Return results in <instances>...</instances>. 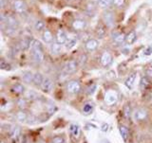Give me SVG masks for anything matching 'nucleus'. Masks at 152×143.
<instances>
[{"label":"nucleus","instance_id":"nucleus-1","mask_svg":"<svg viewBox=\"0 0 152 143\" xmlns=\"http://www.w3.org/2000/svg\"><path fill=\"white\" fill-rule=\"evenodd\" d=\"M31 49L32 60L34 61L36 64H41L45 59L44 50H43L42 44L37 40H32Z\"/></svg>","mask_w":152,"mask_h":143},{"label":"nucleus","instance_id":"nucleus-2","mask_svg":"<svg viewBox=\"0 0 152 143\" xmlns=\"http://www.w3.org/2000/svg\"><path fill=\"white\" fill-rule=\"evenodd\" d=\"M119 99L118 92L114 89H108L106 91L104 94V102H106L108 106H112L116 104Z\"/></svg>","mask_w":152,"mask_h":143},{"label":"nucleus","instance_id":"nucleus-3","mask_svg":"<svg viewBox=\"0 0 152 143\" xmlns=\"http://www.w3.org/2000/svg\"><path fill=\"white\" fill-rule=\"evenodd\" d=\"M81 89H82V86H81V83L79 81L71 80L66 84V92L69 94H72V95L78 94L81 91Z\"/></svg>","mask_w":152,"mask_h":143},{"label":"nucleus","instance_id":"nucleus-4","mask_svg":"<svg viewBox=\"0 0 152 143\" xmlns=\"http://www.w3.org/2000/svg\"><path fill=\"white\" fill-rule=\"evenodd\" d=\"M133 116V120H134L136 122H141V121H145L147 120L148 118V112L145 108H137L136 110H134L132 114Z\"/></svg>","mask_w":152,"mask_h":143},{"label":"nucleus","instance_id":"nucleus-5","mask_svg":"<svg viewBox=\"0 0 152 143\" xmlns=\"http://www.w3.org/2000/svg\"><path fill=\"white\" fill-rule=\"evenodd\" d=\"M102 20L104 25L107 28H112L115 24V19H114V13L110 11H104L102 14Z\"/></svg>","mask_w":152,"mask_h":143},{"label":"nucleus","instance_id":"nucleus-6","mask_svg":"<svg viewBox=\"0 0 152 143\" xmlns=\"http://www.w3.org/2000/svg\"><path fill=\"white\" fill-rule=\"evenodd\" d=\"M113 62V56L108 50H104L100 57V64L103 68H107Z\"/></svg>","mask_w":152,"mask_h":143},{"label":"nucleus","instance_id":"nucleus-7","mask_svg":"<svg viewBox=\"0 0 152 143\" xmlns=\"http://www.w3.org/2000/svg\"><path fill=\"white\" fill-rule=\"evenodd\" d=\"M71 27H72V28L75 31H83L87 28L88 23L86 22V20H84V19L78 18L73 20L72 24H71Z\"/></svg>","mask_w":152,"mask_h":143},{"label":"nucleus","instance_id":"nucleus-8","mask_svg":"<svg viewBox=\"0 0 152 143\" xmlns=\"http://www.w3.org/2000/svg\"><path fill=\"white\" fill-rule=\"evenodd\" d=\"M12 9L16 13H23L27 11V4L24 0H15L12 4Z\"/></svg>","mask_w":152,"mask_h":143},{"label":"nucleus","instance_id":"nucleus-9","mask_svg":"<svg viewBox=\"0 0 152 143\" xmlns=\"http://www.w3.org/2000/svg\"><path fill=\"white\" fill-rule=\"evenodd\" d=\"M78 65H79L78 61H76V60H69L68 63L66 64L64 70H65V72L66 74H72V73L75 72L76 70H77Z\"/></svg>","mask_w":152,"mask_h":143},{"label":"nucleus","instance_id":"nucleus-10","mask_svg":"<svg viewBox=\"0 0 152 143\" xmlns=\"http://www.w3.org/2000/svg\"><path fill=\"white\" fill-rule=\"evenodd\" d=\"M98 46H99V42L96 39H92V38H90V39H88L85 43V49L90 52L96 50L98 49Z\"/></svg>","mask_w":152,"mask_h":143},{"label":"nucleus","instance_id":"nucleus-11","mask_svg":"<svg viewBox=\"0 0 152 143\" xmlns=\"http://www.w3.org/2000/svg\"><path fill=\"white\" fill-rule=\"evenodd\" d=\"M41 89L43 92H46V93H49L50 92V90L53 87V82H52V80L49 77H46L43 81V83L41 85Z\"/></svg>","mask_w":152,"mask_h":143},{"label":"nucleus","instance_id":"nucleus-12","mask_svg":"<svg viewBox=\"0 0 152 143\" xmlns=\"http://www.w3.org/2000/svg\"><path fill=\"white\" fill-rule=\"evenodd\" d=\"M55 40L56 43L62 45V44H66V40H68V36H66V32L62 30V28H59L58 30L56 32V35H55Z\"/></svg>","mask_w":152,"mask_h":143},{"label":"nucleus","instance_id":"nucleus-13","mask_svg":"<svg viewBox=\"0 0 152 143\" xmlns=\"http://www.w3.org/2000/svg\"><path fill=\"white\" fill-rule=\"evenodd\" d=\"M21 133H22L21 128L17 125H14L11 128V129H10V137L13 140H16L20 137Z\"/></svg>","mask_w":152,"mask_h":143},{"label":"nucleus","instance_id":"nucleus-14","mask_svg":"<svg viewBox=\"0 0 152 143\" xmlns=\"http://www.w3.org/2000/svg\"><path fill=\"white\" fill-rule=\"evenodd\" d=\"M28 117H30V115L25 110H19L15 113V120L18 122L27 123Z\"/></svg>","mask_w":152,"mask_h":143},{"label":"nucleus","instance_id":"nucleus-15","mask_svg":"<svg viewBox=\"0 0 152 143\" xmlns=\"http://www.w3.org/2000/svg\"><path fill=\"white\" fill-rule=\"evenodd\" d=\"M12 92L16 95H22L26 93V88L22 83H14L12 86Z\"/></svg>","mask_w":152,"mask_h":143},{"label":"nucleus","instance_id":"nucleus-16","mask_svg":"<svg viewBox=\"0 0 152 143\" xmlns=\"http://www.w3.org/2000/svg\"><path fill=\"white\" fill-rule=\"evenodd\" d=\"M42 38H43V41L47 44H50L53 41V34H52V32L48 30V28H45L44 31H43V34H42Z\"/></svg>","mask_w":152,"mask_h":143},{"label":"nucleus","instance_id":"nucleus-17","mask_svg":"<svg viewBox=\"0 0 152 143\" xmlns=\"http://www.w3.org/2000/svg\"><path fill=\"white\" fill-rule=\"evenodd\" d=\"M6 25L9 28H17V27L19 26V22L18 20L13 16H9L6 18Z\"/></svg>","mask_w":152,"mask_h":143},{"label":"nucleus","instance_id":"nucleus-18","mask_svg":"<svg viewBox=\"0 0 152 143\" xmlns=\"http://www.w3.org/2000/svg\"><path fill=\"white\" fill-rule=\"evenodd\" d=\"M31 43H32V40L31 39V38H23V39L19 42L18 45L22 50H27L28 49H30L31 47Z\"/></svg>","mask_w":152,"mask_h":143},{"label":"nucleus","instance_id":"nucleus-19","mask_svg":"<svg viewBox=\"0 0 152 143\" xmlns=\"http://www.w3.org/2000/svg\"><path fill=\"white\" fill-rule=\"evenodd\" d=\"M33 77H34V74L31 71H24L22 74V79L23 82L26 83H32L33 82Z\"/></svg>","mask_w":152,"mask_h":143},{"label":"nucleus","instance_id":"nucleus-20","mask_svg":"<svg viewBox=\"0 0 152 143\" xmlns=\"http://www.w3.org/2000/svg\"><path fill=\"white\" fill-rule=\"evenodd\" d=\"M136 40H137V33L135 32V30L129 31L126 36V43L127 45H132L133 43H135Z\"/></svg>","mask_w":152,"mask_h":143},{"label":"nucleus","instance_id":"nucleus-21","mask_svg":"<svg viewBox=\"0 0 152 143\" xmlns=\"http://www.w3.org/2000/svg\"><path fill=\"white\" fill-rule=\"evenodd\" d=\"M28 101L25 97L18 98L15 102V104H16V106L19 108V110H24V109L28 106Z\"/></svg>","mask_w":152,"mask_h":143},{"label":"nucleus","instance_id":"nucleus-22","mask_svg":"<svg viewBox=\"0 0 152 143\" xmlns=\"http://www.w3.org/2000/svg\"><path fill=\"white\" fill-rule=\"evenodd\" d=\"M126 34L125 33H118L115 36L113 37V43L117 46L122 45L123 43L126 42Z\"/></svg>","mask_w":152,"mask_h":143},{"label":"nucleus","instance_id":"nucleus-23","mask_svg":"<svg viewBox=\"0 0 152 143\" xmlns=\"http://www.w3.org/2000/svg\"><path fill=\"white\" fill-rule=\"evenodd\" d=\"M44 79H45V78L43 77V75H42L41 73L37 72V73L34 74V77H33V82H32V83L34 84L35 86L39 87V86H41V85H42Z\"/></svg>","mask_w":152,"mask_h":143},{"label":"nucleus","instance_id":"nucleus-24","mask_svg":"<svg viewBox=\"0 0 152 143\" xmlns=\"http://www.w3.org/2000/svg\"><path fill=\"white\" fill-rule=\"evenodd\" d=\"M119 132H120V135L122 136V139H124V141H126L128 136H129V131H128L127 127L125 125H120V127H119Z\"/></svg>","mask_w":152,"mask_h":143},{"label":"nucleus","instance_id":"nucleus-25","mask_svg":"<svg viewBox=\"0 0 152 143\" xmlns=\"http://www.w3.org/2000/svg\"><path fill=\"white\" fill-rule=\"evenodd\" d=\"M135 80H136V73H132L128 76V78L126 80L125 82V84L126 86L128 88V89H131L133 87V85H134V83H135Z\"/></svg>","mask_w":152,"mask_h":143},{"label":"nucleus","instance_id":"nucleus-26","mask_svg":"<svg viewBox=\"0 0 152 143\" xmlns=\"http://www.w3.org/2000/svg\"><path fill=\"white\" fill-rule=\"evenodd\" d=\"M93 109H94V105L91 102L85 103L84 106H83V114L85 116H88V115H90V114H92Z\"/></svg>","mask_w":152,"mask_h":143},{"label":"nucleus","instance_id":"nucleus-27","mask_svg":"<svg viewBox=\"0 0 152 143\" xmlns=\"http://www.w3.org/2000/svg\"><path fill=\"white\" fill-rule=\"evenodd\" d=\"M70 133H71V135H72V136H74L75 139H78L81 134L80 126L78 124H72L70 126Z\"/></svg>","mask_w":152,"mask_h":143},{"label":"nucleus","instance_id":"nucleus-28","mask_svg":"<svg viewBox=\"0 0 152 143\" xmlns=\"http://www.w3.org/2000/svg\"><path fill=\"white\" fill-rule=\"evenodd\" d=\"M96 34L99 38H103L106 35V26L103 24H98L96 28Z\"/></svg>","mask_w":152,"mask_h":143},{"label":"nucleus","instance_id":"nucleus-29","mask_svg":"<svg viewBox=\"0 0 152 143\" xmlns=\"http://www.w3.org/2000/svg\"><path fill=\"white\" fill-rule=\"evenodd\" d=\"M24 97H25L28 101H34L37 99V93L33 90H28L26 93L24 94Z\"/></svg>","mask_w":152,"mask_h":143},{"label":"nucleus","instance_id":"nucleus-30","mask_svg":"<svg viewBox=\"0 0 152 143\" xmlns=\"http://www.w3.org/2000/svg\"><path fill=\"white\" fill-rule=\"evenodd\" d=\"M61 50H62V49H61L60 44H58V43H52L50 46V51L52 54H54V55L59 54Z\"/></svg>","mask_w":152,"mask_h":143},{"label":"nucleus","instance_id":"nucleus-31","mask_svg":"<svg viewBox=\"0 0 152 143\" xmlns=\"http://www.w3.org/2000/svg\"><path fill=\"white\" fill-rule=\"evenodd\" d=\"M113 5V0H98V6L103 9L109 8Z\"/></svg>","mask_w":152,"mask_h":143},{"label":"nucleus","instance_id":"nucleus-32","mask_svg":"<svg viewBox=\"0 0 152 143\" xmlns=\"http://www.w3.org/2000/svg\"><path fill=\"white\" fill-rule=\"evenodd\" d=\"M150 85V80L146 77V76H144L142 77L141 81H140V86L142 89H146Z\"/></svg>","mask_w":152,"mask_h":143},{"label":"nucleus","instance_id":"nucleus-33","mask_svg":"<svg viewBox=\"0 0 152 143\" xmlns=\"http://www.w3.org/2000/svg\"><path fill=\"white\" fill-rule=\"evenodd\" d=\"M123 114H124V116L126 117V118H129L131 117L133 112L131 111V108H130L129 104H126V105L124 106V108H123Z\"/></svg>","mask_w":152,"mask_h":143},{"label":"nucleus","instance_id":"nucleus-34","mask_svg":"<svg viewBox=\"0 0 152 143\" xmlns=\"http://www.w3.org/2000/svg\"><path fill=\"white\" fill-rule=\"evenodd\" d=\"M34 30L38 32L43 30H45V23L42 20H37L34 23Z\"/></svg>","mask_w":152,"mask_h":143},{"label":"nucleus","instance_id":"nucleus-35","mask_svg":"<svg viewBox=\"0 0 152 143\" xmlns=\"http://www.w3.org/2000/svg\"><path fill=\"white\" fill-rule=\"evenodd\" d=\"M76 42H77V40L75 39V38H69L68 40H66V49H72V47L76 45Z\"/></svg>","mask_w":152,"mask_h":143},{"label":"nucleus","instance_id":"nucleus-36","mask_svg":"<svg viewBox=\"0 0 152 143\" xmlns=\"http://www.w3.org/2000/svg\"><path fill=\"white\" fill-rule=\"evenodd\" d=\"M77 61H78V64H79L80 65H86V63L88 62V56H87V54H85V53L81 54L80 57H79V59H78Z\"/></svg>","mask_w":152,"mask_h":143},{"label":"nucleus","instance_id":"nucleus-37","mask_svg":"<svg viewBox=\"0 0 152 143\" xmlns=\"http://www.w3.org/2000/svg\"><path fill=\"white\" fill-rule=\"evenodd\" d=\"M51 142L52 143H66V140L62 136H55L52 137Z\"/></svg>","mask_w":152,"mask_h":143},{"label":"nucleus","instance_id":"nucleus-38","mask_svg":"<svg viewBox=\"0 0 152 143\" xmlns=\"http://www.w3.org/2000/svg\"><path fill=\"white\" fill-rule=\"evenodd\" d=\"M126 0H113V5L117 8H122L125 6Z\"/></svg>","mask_w":152,"mask_h":143},{"label":"nucleus","instance_id":"nucleus-39","mask_svg":"<svg viewBox=\"0 0 152 143\" xmlns=\"http://www.w3.org/2000/svg\"><path fill=\"white\" fill-rule=\"evenodd\" d=\"M96 84L93 83V84H90L89 86L87 88V93L88 95H93V93L95 92V90H96Z\"/></svg>","mask_w":152,"mask_h":143},{"label":"nucleus","instance_id":"nucleus-40","mask_svg":"<svg viewBox=\"0 0 152 143\" xmlns=\"http://www.w3.org/2000/svg\"><path fill=\"white\" fill-rule=\"evenodd\" d=\"M37 122V118L33 116V115H30V117H28V121H27V124H34V123Z\"/></svg>","mask_w":152,"mask_h":143},{"label":"nucleus","instance_id":"nucleus-41","mask_svg":"<svg viewBox=\"0 0 152 143\" xmlns=\"http://www.w3.org/2000/svg\"><path fill=\"white\" fill-rule=\"evenodd\" d=\"M0 66H1L2 69H6V70H10L11 69V65H10L6 61L2 60L1 61V64H0Z\"/></svg>","mask_w":152,"mask_h":143},{"label":"nucleus","instance_id":"nucleus-42","mask_svg":"<svg viewBox=\"0 0 152 143\" xmlns=\"http://www.w3.org/2000/svg\"><path fill=\"white\" fill-rule=\"evenodd\" d=\"M145 76L147 78H148L150 81L152 80V68H147L146 70H145Z\"/></svg>","mask_w":152,"mask_h":143},{"label":"nucleus","instance_id":"nucleus-43","mask_svg":"<svg viewBox=\"0 0 152 143\" xmlns=\"http://www.w3.org/2000/svg\"><path fill=\"white\" fill-rule=\"evenodd\" d=\"M151 52H152V46H147L146 49H145V51H144V54L145 55H150L151 54Z\"/></svg>","mask_w":152,"mask_h":143},{"label":"nucleus","instance_id":"nucleus-44","mask_svg":"<svg viewBox=\"0 0 152 143\" xmlns=\"http://www.w3.org/2000/svg\"><path fill=\"white\" fill-rule=\"evenodd\" d=\"M101 130L103 131V132H107V130H108V124H103V126H102V128H101Z\"/></svg>","mask_w":152,"mask_h":143},{"label":"nucleus","instance_id":"nucleus-45","mask_svg":"<svg viewBox=\"0 0 152 143\" xmlns=\"http://www.w3.org/2000/svg\"><path fill=\"white\" fill-rule=\"evenodd\" d=\"M1 1V8H4V0H0Z\"/></svg>","mask_w":152,"mask_h":143},{"label":"nucleus","instance_id":"nucleus-46","mask_svg":"<svg viewBox=\"0 0 152 143\" xmlns=\"http://www.w3.org/2000/svg\"><path fill=\"white\" fill-rule=\"evenodd\" d=\"M102 143H110V142H109V141H107V140H104Z\"/></svg>","mask_w":152,"mask_h":143},{"label":"nucleus","instance_id":"nucleus-47","mask_svg":"<svg viewBox=\"0 0 152 143\" xmlns=\"http://www.w3.org/2000/svg\"><path fill=\"white\" fill-rule=\"evenodd\" d=\"M149 65H150V68H152V62H150V64H149Z\"/></svg>","mask_w":152,"mask_h":143},{"label":"nucleus","instance_id":"nucleus-48","mask_svg":"<svg viewBox=\"0 0 152 143\" xmlns=\"http://www.w3.org/2000/svg\"><path fill=\"white\" fill-rule=\"evenodd\" d=\"M50 143H52V142H50Z\"/></svg>","mask_w":152,"mask_h":143}]
</instances>
